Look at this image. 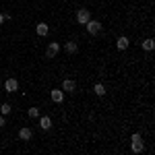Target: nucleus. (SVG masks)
Segmentation results:
<instances>
[{
  "instance_id": "f257e3e1",
  "label": "nucleus",
  "mask_w": 155,
  "mask_h": 155,
  "mask_svg": "<svg viewBox=\"0 0 155 155\" xmlns=\"http://www.w3.org/2000/svg\"><path fill=\"white\" fill-rule=\"evenodd\" d=\"M132 153H143L145 151V143H143V137L139 134V132H134L132 134Z\"/></svg>"
},
{
  "instance_id": "ddd939ff",
  "label": "nucleus",
  "mask_w": 155,
  "mask_h": 155,
  "mask_svg": "<svg viewBox=\"0 0 155 155\" xmlns=\"http://www.w3.org/2000/svg\"><path fill=\"white\" fill-rule=\"evenodd\" d=\"M93 91H95V95H106V87H104V83H95L93 85Z\"/></svg>"
},
{
  "instance_id": "20e7f679",
  "label": "nucleus",
  "mask_w": 155,
  "mask_h": 155,
  "mask_svg": "<svg viewBox=\"0 0 155 155\" xmlns=\"http://www.w3.org/2000/svg\"><path fill=\"white\" fill-rule=\"evenodd\" d=\"M60 89H62L64 93H74V91H77V83H74L72 79H66V81L62 83V87H60Z\"/></svg>"
},
{
  "instance_id": "a211bd4d",
  "label": "nucleus",
  "mask_w": 155,
  "mask_h": 155,
  "mask_svg": "<svg viewBox=\"0 0 155 155\" xmlns=\"http://www.w3.org/2000/svg\"><path fill=\"white\" fill-rule=\"evenodd\" d=\"M4 124H6V120H4V116H0V128H2Z\"/></svg>"
},
{
  "instance_id": "6ab92c4d",
  "label": "nucleus",
  "mask_w": 155,
  "mask_h": 155,
  "mask_svg": "<svg viewBox=\"0 0 155 155\" xmlns=\"http://www.w3.org/2000/svg\"><path fill=\"white\" fill-rule=\"evenodd\" d=\"M0 87H2V81H0Z\"/></svg>"
},
{
  "instance_id": "9b49d317",
  "label": "nucleus",
  "mask_w": 155,
  "mask_h": 155,
  "mask_svg": "<svg viewBox=\"0 0 155 155\" xmlns=\"http://www.w3.org/2000/svg\"><path fill=\"white\" fill-rule=\"evenodd\" d=\"M35 31H37V35H39V37H46V35L50 33V27H48L46 23H37Z\"/></svg>"
},
{
  "instance_id": "2eb2a0df",
  "label": "nucleus",
  "mask_w": 155,
  "mask_h": 155,
  "mask_svg": "<svg viewBox=\"0 0 155 155\" xmlns=\"http://www.w3.org/2000/svg\"><path fill=\"white\" fill-rule=\"evenodd\" d=\"M27 116H29V118H39V110H37V107H29V112H27Z\"/></svg>"
},
{
  "instance_id": "423d86ee",
  "label": "nucleus",
  "mask_w": 155,
  "mask_h": 155,
  "mask_svg": "<svg viewBox=\"0 0 155 155\" xmlns=\"http://www.w3.org/2000/svg\"><path fill=\"white\" fill-rule=\"evenodd\" d=\"M58 52H60V44L52 41L48 46V50H46V56H48V58H54V56H58Z\"/></svg>"
},
{
  "instance_id": "f3484780",
  "label": "nucleus",
  "mask_w": 155,
  "mask_h": 155,
  "mask_svg": "<svg viewBox=\"0 0 155 155\" xmlns=\"http://www.w3.org/2000/svg\"><path fill=\"white\" fill-rule=\"evenodd\" d=\"M6 19H8V15H2V12H0V25L4 23V21H6Z\"/></svg>"
},
{
  "instance_id": "0eeeda50",
  "label": "nucleus",
  "mask_w": 155,
  "mask_h": 155,
  "mask_svg": "<svg viewBox=\"0 0 155 155\" xmlns=\"http://www.w3.org/2000/svg\"><path fill=\"white\" fill-rule=\"evenodd\" d=\"M128 46H130V39H128L126 35H120L118 39H116V48L118 50H126Z\"/></svg>"
},
{
  "instance_id": "f8f14e48",
  "label": "nucleus",
  "mask_w": 155,
  "mask_h": 155,
  "mask_svg": "<svg viewBox=\"0 0 155 155\" xmlns=\"http://www.w3.org/2000/svg\"><path fill=\"white\" fill-rule=\"evenodd\" d=\"M31 137H33V132H31V128H27V126H23V128L19 130V139H21V141H29Z\"/></svg>"
},
{
  "instance_id": "9d476101",
  "label": "nucleus",
  "mask_w": 155,
  "mask_h": 155,
  "mask_svg": "<svg viewBox=\"0 0 155 155\" xmlns=\"http://www.w3.org/2000/svg\"><path fill=\"white\" fill-rule=\"evenodd\" d=\"M77 50H79V44H77V41H66V44H64V52H66V54H77Z\"/></svg>"
},
{
  "instance_id": "dca6fc26",
  "label": "nucleus",
  "mask_w": 155,
  "mask_h": 155,
  "mask_svg": "<svg viewBox=\"0 0 155 155\" xmlns=\"http://www.w3.org/2000/svg\"><path fill=\"white\" fill-rule=\"evenodd\" d=\"M0 112H2V116H8L11 114V104H2L0 106Z\"/></svg>"
},
{
  "instance_id": "7ed1b4c3",
  "label": "nucleus",
  "mask_w": 155,
  "mask_h": 155,
  "mask_svg": "<svg viewBox=\"0 0 155 155\" xmlns=\"http://www.w3.org/2000/svg\"><path fill=\"white\" fill-rule=\"evenodd\" d=\"M89 19H91V12L87 11V8H79L77 11V23L79 25H85Z\"/></svg>"
},
{
  "instance_id": "39448f33",
  "label": "nucleus",
  "mask_w": 155,
  "mask_h": 155,
  "mask_svg": "<svg viewBox=\"0 0 155 155\" xmlns=\"http://www.w3.org/2000/svg\"><path fill=\"white\" fill-rule=\"evenodd\" d=\"M50 97H52L54 104H62V101H64V91H62V89H52Z\"/></svg>"
},
{
  "instance_id": "1a4fd4ad",
  "label": "nucleus",
  "mask_w": 155,
  "mask_h": 155,
  "mask_svg": "<svg viewBox=\"0 0 155 155\" xmlns=\"http://www.w3.org/2000/svg\"><path fill=\"white\" fill-rule=\"evenodd\" d=\"M4 89L8 91V93H12V91H17L19 89V83H17V79H6V83H4Z\"/></svg>"
},
{
  "instance_id": "6e6552de",
  "label": "nucleus",
  "mask_w": 155,
  "mask_h": 155,
  "mask_svg": "<svg viewBox=\"0 0 155 155\" xmlns=\"http://www.w3.org/2000/svg\"><path fill=\"white\" fill-rule=\"evenodd\" d=\"M39 128L41 130H50L52 128V118L50 116H39Z\"/></svg>"
},
{
  "instance_id": "f03ea898",
  "label": "nucleus",
  "mask_w": 155,
  "mask_h": 155,
  "mask_svg": "<svg viewBox=\"0 0 155 155\" xmlns=\"http://www.w3.org/2000/svg\"><path fill=\"white\" fill-rule=\"evenodd\" d=\"M85 29H87V33H89V35H97V33L101 31V23L95 21V19H89V21L85 23Z\"/></svg>"
},
{
  "instance_id": "4468645a",
  "label": "nucleus",
  "mask_w": 155,
  "mask_h": 155,
  "mask_svg": "<svg viewBox=\"0 0 155 155\" xmlns=\"http://www.w3.org/2000/svg\"><path fill=\"white\" fill-rule=\"evenodd\" d=\"M141 46H143V50H147V52H151V50L155 48V41L151 39V37H149V39H143V44H141Z\"/></svg>"
}]
</instances>
